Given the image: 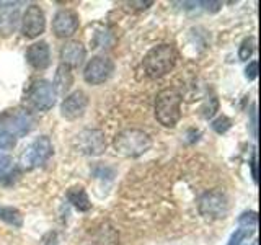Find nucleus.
Masks as SVG:
<instances>
[{
	"mask_svg": "<svg viewBox=\"0 0 261 245\" xmlns=\"http://www.w3.org/2000/svg\"><path fill=\"white\" fill-rule=\"evenodd\" d=\"M155 118L165 128H175L181 118V95L175 88H165L155 98Z\"/></svg>",
	"mask_w": 261,
	"mask_h": 245,
	"instance_id": "7ed1b4c3",
	"label": "nucleus"
},
{
	"mask_svg": "<svg viewBox=\"0 0 261 245\" xmlns=\"http://www.w3.org/2000/svg\"><path fill=\"white\" fill-rule=\"evenodd\" d=\"M44 28H46L44 12L41 10L38 5H30L23 15V20H21L23 36H27L30 39L38 38L39 35H43L44 33Z\"/></svg>",
	"mask_w": 261,
	"mask_h": 245,
	"instance_id": "9d476101",
	"label": "nucleus"
},
{
	"mask_svg": "<svg viewBox=\"0 0 261 245\" xmlns=\"http://www.w3.org/2000/svg\"><path fill=\"white\" fill-rule=\"evenodd\" d=\"M67 200L73 208L79 211H90L92 209V203L88 200V194L82 186H72L67 191Z\"/></svg>",
	"mask_w": 261,
	"mask_h": 245,
	"instance_id": "a211bd4d",
	"label": "nucleus"
},
{
	"mask_svg": "<svg viewBox=\"0 0 261 245\" xmlns=\"http://www.w3.org/2000/svg\"><path fill=\"white\" fill-rule=\"evenodd\" d=\"M85 47L82 43L79 41H69V43H65L61 49V59H62V64L67 65V67H79L82 65L85 59Z\"/></svg>",
	"mask_w": 261,
	"mask_h": 245,
	"instance_id": "4468645a",
	"label": "nucleus"
},
{
	"mask_svg": "<svg viewBox=\"0 0 261 245\" xmlns=\"http://www.w3.org/2000/svg\"><path fill=\"white\" fill-rule=\"evenodd\" d=\"M230 126H232V121L228 119L227 116H219L217 119L212 121V129H214L217 134L227 133V131L230 129Z\"/></svg>",
	"mask_w": 261,
	"mask_h": 245,
	"instance_id": "4be33fe9",
	"label": "nucleus"
},
{
	"mask_svg": "<svg viewBox=\"0 0 261 245\" xmlns=\"http://www.w3.org/2000/svg\"><path fill=\"white\" fill-rule=\"evenodd\" d=\"M16 177H18V165L10 157V155H2L0 157V183L12 185Z\"/></svg>",
	"mask_w": 261,
	"mask_h": 245,
	"instance_id": "f3484780",
	"label": "nucleus"
},
{
	"mask_svg": "<svg viewBox=\"0 0 261 245\" xmlns=\"http://www.w3.org/2000/svg\"><path fill=\"white\" fill-rule=\"evenodd\" d=\"M250 245H258V242H251Z\"/></svg>",
	"mask_w": 261,
	"mask_h": 245,
	"instance_id": "7c9ffc66",
	"label": "nucleus"
},
{
	"mask_svg": "<svg viewBox=\"0 0 261 245\" xmlns=\"http://www.w3.org/2000/svg\"><path fill=\"white\" fill-rule=\"evenodd\" d=\"M16 144V139L8 133L5 126L0 122V149H13Z\"/></svg>",
	"mask_w": 261,
	"mask_h": 245,
	"instance_id": "412c9836",
	"label": "nucleus"
},
{
	"mask_svg": "<svg viewBox=\"0 0 261 245\" xmlns=\"http://www.w3.org/2000/svg\"><path fill=\"white\" fill-rule=\"evenodd\" d=\"M28 64L36 70H44L51 64V54H49V46L44 41L33 43L27 51Z\"/></svg>",
	"mask_w": 261,
	"mask_h": 245,
	"instance_id": "ddd939ff",
	"label": "nucleus"
},
{
	"mask_svg": "<svg viewBox=\"0 0 261 245\" xmlns=\"http://www.w3.org/2000/svg\"><path fill=\"white\" fill-rule=\"evenodd\" d=\"M245 76H247L248 80H255L258 77V62L256 61L248 64V67L245 69Z\"/></svg>",
	"mask_w": 261,
	"mask_h": 245,
	"instance_id": "a878e982",
	"label": "nucleus"
},
{
	"mask_svg": "<svg viewBox=\"0 0 261 245\" xmlns=\"http://www.w3.org/2000/svg\"><path fill=\"white\" fill-rule=\"evenodd\" d=\"M113 70H114V64L111 59L103 56H96L87 64V67L84 70V79L90 85H100L111 77Z\"/></svg>",
	"mask_w": 261,
	"mask_h": 245,
	"instance_id": "1a4fd4ad",
	"label": "nucleus"
},
{
	"mask_svg": "<svg viewBox=\"0 0 261 245\" xmlns=\"http://www.w3.org/2000/svg\"><path fill=\"white\" fill-rule=\"evenodd\" d=\"M0 220H4L5 224L20 229L23 226V214L12 206H0Z\"/></svg>",
	"mask_w": 261,
	"mask_h": 245,
	"instance_id": "6ab92c4d",
	"label": "nucleus"
},
{
	"mask_svg": "<svg viewBox=\"0 0 261 245\" xmlns=\"http://www.w3.org/2000/svg\"><path fill=\"white\" fill-rule=\"evenodd\" d=\"M53 155V142L47 136L36 137L20 155V165L23 170H33L43 165Z\"/></svg>",
	"mask_w": 261,
	"mask_h": 245,
	"instance_id": "39448f33",
	"label": "nucleus"
},
{
	"mask_svg": "<svg viewBox=\"0 0 261 245\" xmlns=\"http://www.w3.org/2000/svg\"><path fill=\"white\" fill-rule=\"evenodd\" d=\"M87 106H88L87 93L82 92V90H77V92H73L64 98V102L61 105V114L65 119H77L80 116H84Z\"/></svg>",
	"mask_w": 261,
	"mask_h": 245,
	"instance_id": "9b49d317",
	"label": "nucleus"
},
{
	"mask_svg": "<svg viewBox=\"0 0 261 245\" xmlns=\"http://www.w3.org/2000/svg\"><path fill=\"white\" fill-rule=\"evenodd\" d=\"M72 84H73V76H72L70 67L61 64L56 70L54 84H53V87L56 90V95H65L70 90Z\"/></svg>",
	"mask_w": 261,
	"mask_h": 245,
	"instance_id": "dca6fc26",
	"label": "nucleus"
},
{
	"mask_svg": "<svg viewBox=\"0 0 261 245\" xmlns=\"http://www.w3.org/2000/svg\"><path fill=\"white\" fill-rule=\"evenodd\" d=\"M253 49H255V43H253V39L248 38V39H245L242 46H240V51H239V57L242 61H247L250 59V56L253 54Z\"/></svg>",
	"mask_w": 261,
	"mask_h": 245,
	"instance_id": "5701e85b",
	"label": "nucleus"
},
{
	"mask_svg": "<svg viewBox=\"0 0 261 245\" xmlns=\"http://www.w3.org/2000/svg\"><path fill=\"white\" fill-rule=\"evenodd\" d=\"M253 232H250V231H245V229H237V231L232 234V237H230V240H228V243L227 245H242V242L245 240V239H248V237L251 235Z\"/></svg>",
	"mask_w": 261,
	"mask_h": 245,
	"instance_id": "b1692460",
	"label": "nucleus"
},
{
	"mask_svg": "<svg viewBox=\"0 0 261 245\" xmlns=\"http://www.w3.org/2000/svg\"><path fill=\"white\" fill-rule=\"evenodd\" d=\"M198 209H199V214L204 219H209V220L222 219L225 217L228 211V200L222 191L212 190V191L204 193L199 198Z\"/></svg>",
	"mask_w": 261,
	"mask_h": 245,
	"instance_id": "6e6552de",
	"label": "nucleus"
},
{
	"mask_svg": "<svg viewBox=\"0 0 261 245\" xmlns=\"http://www.w3.org/2000/svg\"><path fill=\"white\" fill-rule=\"evenodd\" d=\"M18 23V7L13 4H5L0 7V33L4 36L12 35Z\"/></svg>",
	"mask_w": 261,
	"mask_h": 245,
	"instance_id": "2eb2a0df",
	"label": "nucleus"
},
{
	"mask_svg": "<svg viewBox=\"0 0 261 245\" xmlns=\"http://www.w3.org/2000/svg\"><path fill=\"white\" fill-rule=\"evenodd\" d=\"M152 4H153L152 0H149V2H130V5L136 7V8H139V10H145V8H149Z\"/></svg>",
	"mask_w": 261,
	"mask_h": 245,
	"instance_id": "c756f323",
	"label": "nucleus"
},
{
	"mask_svg": "<svg viewBox=\"0 0 261 245\" xmlns=\"http://www.w3.org/2000/svg\"><path fill=\"white\" fill-rule=\"evenodd\" d=\"M43 242H44V245H57V234L49 232L47 235H44Z\"/></svg>",
	"mask_w": 261,
	"mask_h": 245,
	"instance_id": "c85d7f7f",
	"label": "nucleus"
},
{
	"mask_svg": "<svg viewBox=\"0 0 261 245\" xmlns=\"http://www.w3.org/2000/svg\"><path fill=\"white\" fill-rule=\"evenodd\" d=\"M250 131L253 137H258V111H256V105L251 106L250 111Z\"/></svg>",
	"mask_w": 261,
	"mask_h": 245,
	"instance_id": "393cba45",
	"label": "nucleus"
},
{
	"mask_svg": "<svg viewBox=\"0 0 261 245\" xmlns=\"http://www.w3.org/2000/svg\"><path fill=\"white\" fill-rule=\"evenodd\" d=\"M239 224L242 229L245 231H250V232H255L256 227H258V214L255 211H247L239 217Z\"/></svg>",
	"mask_w": 261,
	"mask_h": 245,
	"instance_id": "aec40b11",
	"label": "nucleus"
},
{
	"mask_svg": "<svg viewBox=\"0 0 261 245\" xmlns=\"http://www.w3.org/2000/svg\"><path fill=\"white\" fill-rule=\"evenodd\" d=\"M56 90L51 82L44 79L33 80L24 92V103L36 111H47L56 105Z\"/></svg>",
	"mask_w": 261,
	"mask_h": 245,
	"instance_id": "20e7f679",
	"label": "nucleus"
},
{
	"mask_svg": "<svg viewBox=\"0 0 261 245\" xmlns=\"http://www.w3.org/2000/svg\"><path fill=\"white\" fill-rule=\"evenodd\" d=\"M217 106H219V102H217V98H214V100H212V105H206L202 108V116L204 118H211L212 114H214L216 111H217Z\"/></svg>",
	"mask_w": 261,
	"mask_h": 245,
	"instance_id": "bb28decb",
	"label": "nucleus"
},
{
	"mask_svg": "<svg viewBox=\"0 0 261 245\" xmlns=\"http://www.w3.org/2000/svg\"><path fill=\"white\" fill-rule=\"evenodd\" d=\"M178 54L171 44H160L152 47L144 57V70L150 79H160L175 69Z\"/></svg>",
	"mask_w": 261,
	"mask_h": 245,
	"instance_id": "f257e3e1",
	"label": "nucleus"
},
{
	"mask_svg": "<svg viewBox=\"0 0 261 245\" xmlns=\"http://www.w3.org/2000/svg\"><path fill=\"white\" fill-rule=\"evenodd\" d=\"M114 152L121 157H141L152 147L150 136L141 129H124L113 141Z\"/></svg>",
	"mask_w": 261,
	"mask_h": 245,
	"instance_id": "f03ea898",
	"label": "nucleus"
},
{
	"mask_svg": "<svg viewBox=\"0 0 261 245\" xmlns=\"http://www.w3.org/2000/svg\"><path fill=\"white\" fill-rule=\"evenodd\" d=\"M79 30V16L72 10H61L54 15L53 31L57 38H70Z\"/></svg>",
	"mask_w": 261,
	"mask_h": 245,
	"instance_id": "f8f14e48",
	"label": "nucleus"
},
{
	"mask_svg": "<svg viewBox=\"0 0 261 245\" xmlns=\"http://www.w3.org/2000/svg\"><path fill=\"white\" fill-rule=\"evenodd\" d=\"M72 145L79 154L96 157L106 151V137L101 129H84L73 137Z\"/></svg>",
	"mask_w": 261,
	"mask_h": 245,
	"instance_id": "0eeeda50",
	"label": "nucleus"
},
{
	"mask_svg": "<svg viewBox=\"0 0 261 245\" xmlns=\"http://www.w3.org/2000/svg\"><path fill=\"white\" fill-rule=\"evenodd\" d=\"M251 177L255 182H258V157H256V152H253V157H251Z\"/></svg>",
	"mask_w": 261,
	"mask_h": 245,
	"instance_id": "cd10ccee",
	"label": "nucleus"
},
{
	"mask_svg": "<svg viewBox=\"0 0 261 245\" xmlns=\"http://www.w3.org/2000/svg\"><path fill=\"white\" fill-rule=\"evenodd\" d=\"M0 122H2L5 129L13 137H24L31 133L33 128H35V118H33V114L24 108L7 110L2 116H0Z\"/></svg>",
	"mask_w": 261,
	"mask_h": 245,
	"instance_id": "423d86ee",
	"label": "nucleus"
}]
</instances>
